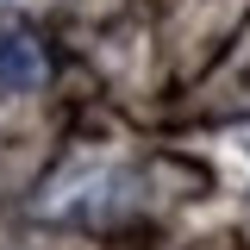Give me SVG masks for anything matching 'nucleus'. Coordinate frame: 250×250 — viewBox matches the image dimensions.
Returning a JSON list of instances; mask_svg holds the SVG:
<instances>
[{"label": "nucleus", "mask_w": 250, "mask_h": 250, "mask_svg": "<svg viewBox=\"0 0 250 250\" xmlns=\"http://www.w3.org/2000/svg\"><path fill=\"white\" fill-rule=\"evenodd\" d=\"M0 82L6 88H38L44 82V57H38V44L25 31H6L0 38Z\"/></svg>", "instance_id": "f257e3e1"}]
</instances>
